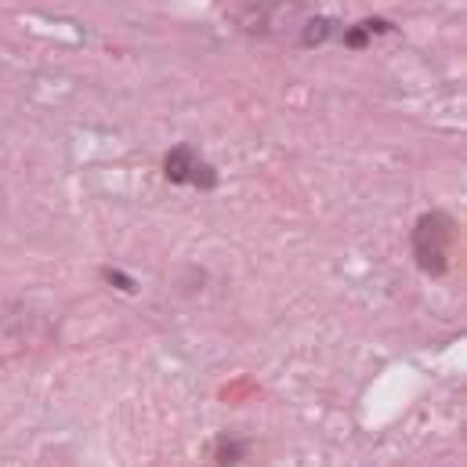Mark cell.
<instances>
[{"label": "cell", "instance_id": "6da1fadb", "mask_svg": "<svg viewBox=\"0 0 467 467\" xmlns=\"http://www.w3.org/2000/svg\"><path fill=\"white\" fill-rule=\"evenodd\" d=\"M457 222L446 211H428L417 218L413 233H410V250L413 261L424 275L442 279L450 272V257H453V243H457Z\"/></svg>", "mask_w": 467, "mask_h": 467}, {"label": "cell", "instance_id": "7a4b0ae2", "mask_svg": "<svg viewBox=\"0 0 467 467\" xmlns=\"http://www.w3.org/2000/svg\"><path fill=\"white\" fill-rule=\"evenodd\" d=\"M163 178L171 185H192L200 192H214L218 182H222L218 167L207 163L196 152V145H189V141H178L174 149H167V156H163Z\"/></svg>", "mask_w": 467, "mask_h": 467}, {"label": "cell", "instance_id": "3957f363", "mask_svg": "<svg viewBox=\"0 0 467 467\" xmlns=\"http://www.w3.org/2000/svg\"><path fill=\"white\" fill-rule=\"evenodd\" d=\"M279 11H290V0H243L235 7V22L250 36H272L279 29Z\"/></svg>", "mask_w": 467, "mask_h": 467}, {"label": "cell", "instance_id": "277c9868", "mask_svg": "<svg viewBox=\"0 0 467 467\" xmlns=\"http://www.w3.org/2000/svg\"><path fill=\"white\" fill-rule=\"evenodd\" d=\"M388 33H395V22H388V18H362V22H355V26H348L341 33V40H345L348 51H366L373 36H388Z\"/></svg>", "mask_w": 467, "mask_h": 467}, {"label": "cell", "instance_id": "5b68a950", "mask_svg": "<svg viewBox=\"0 0 467 467\" xmlns=\"http://www.w3.org/2000/svg\"><path fill=\"white\" fill-rule=\"evenodd\" d=\"M334 33H337V18H330V15H312V18H305L301 26H297V44L301 47H323L327 40H334Z\"/></svg>", "mask_w": 467, "mask_h": 467}, {"label": "cell", "instance_id": "8992f818", "mask_svg": "<svg viewBox=\"0 0 467 467\" xmlns=\"http://www.w3.org/2000/svg\"><path fill=\"white\" fill-rule=\"evenodd\" d=\"M246 453H250V446H246L239 435H233V431L218 435V439H214V450H211L214 464H243Z\"/></svg>", "mask_w": 467, "mask_h": 467}, {"label": "cell", "instance_id": "52a82bcc", "mask_svg": "<svg viewBox=\"0 0 467 467\" xmlns=\"http://www.w3.org/2000/svg\"><path fill=\"white\" fill-rule=\"evenodd\" d=\"M102 279H106L109 286H119L123 294H138V279L127 275V272H119V268H102Z\"/></svg>", "mask_w": 467, "mask_h": 467}]
</instances>
